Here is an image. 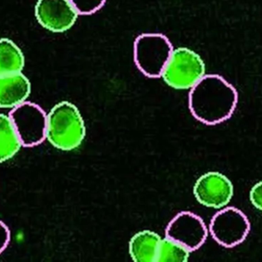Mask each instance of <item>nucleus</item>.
<instances>
[{"instance_id": "nucleus-6", "label": "nucleus", "mask_w": 262, "mask_h": 262, "mask_svg": "<svg viewBox=\"0 0 262 262\" xmlns=\"http://www.w3.org/2000/svg\"><path fill=\"white\" fill-rule=\"evenodd\" d=\"M9 115L24 147H35L46 140L47 113L38 105L25 102Z\"/></svg>"}, {"instance_id": "nucleus-17", "label": "nucleus", "mask_w": 262, "mask_h": 262, "mask_svg": "<svg viewBox=\"0 0 262 262\" xmlns=\"http://www.w3.org/2000/svg\"><path fill=\"white\" fill-rule=\"evenodd\" d=\"M10 231L8 226L0 220V255L6 250L10 241Z\"/></svg>"}, {"instance_id": "nucleus-10", "label": "nucleus", "mask_w": 262, "mask_h": 262, "mask_svg": "<svg viewBox=\"0 0 262 262\" xmlns=\"http://www.w3.org/2000/svg\"><path fill=\"white\" fill-rule=\"evenodd\" d=\"M32 92L29 78L23 73L0 76V108L12 109L27 101Z\"/></svg>"}, {"instance_id": "nucleus-5", "label": "nucleus", "mask_w": 262, "mask_h": 262, "mask_svg": "<svg viewBox=\"0 0 262 262\" xmlns=\"http://www.w3.org/2000/svg\"><path fill=\"white\" fill-rule=\"evenodd\" d=\"M250 229L249 218L241 210L226 206L212 217L209 232L219 245L230 249L242 244Z\"/></svg>"}, {"instance_id": "nucleus-4", "label": "nucleus", "mask_w": 262, "mask_h": 262, "mask_svg": "<svg viewBox=\"0 0 262 262\" xmlns=\"http://www.w3.org/2000/svg\"><path fill=\"white\" fill-rule=\"evenodd\" d=\"M172 49V43L163 34H141L134 43L136 66L145 76L160 78Z\"/></svg>"}, {"instance_id": "nucleus-14", "label": "nucleus", "mask_w": 262, "mask_h": 262, "mask_svg": "<svg viewBox=\"0 0 262 262\" xmlns=\"http://www.w3.org/2000/svg\"><path fill=\"white\" fill-rule=\"evenodd\" d=\"M191 251L168 237L162 238L156 262L187 261Z\"/></svg>"}, {"instance_id": "nucleus-8", "label": "nucleus", "mask_w": 262, "mask_h": 262, "mask_svg": "<svg viewBox=\"0 0 262 262\" xmlns=\"http://www.w3.org/2000/svg\"><path fill=\"white\" fill-rule=\"evenodd\" d=\"M193 195L196 201L205 207L223 209L233 197V185L227 176L220 172H206L195 182Z\"/></svg>"}, {"instance_id": "nucleus-9", "label": "nucleus", "mask_w": 262, "mask_h": 262, "mask_svg": "<svg viewBox=\"0 0 262 262\" xmlns=\"http://www.w3.org/2000/svg\"><path fill=\"white\" fill-rule=\"evenodd\" d=\"M35 15L44 29L61 33L73 27L79 13L70 0H38Z\"/></svg>"}, {"instance_id": "nucleus-16", "label": "nucleus", "mask_w": 262, "mask_h": 262, "mask_svg": "<svg viewBox=\"0 0 262 262\" xmlns=\"http://www.w3.org/2000/svg\"><path fill=\"white\" fill-rule=\"evenodd\" d=\"M250 201L257 209L262 212V181L255 184L251 189Z\"/></svg>"}, {"instance_id": "nucleus-1", "label": "nucleus", "mask_w": 262, "mask_h": 262, "mask_svg": "<svg viewBox=\"0 0 262 262\" xmlns=\"http://www.w3.org/2000/svg\"><path fill=\"white\" fill-rule=\"evenodd\" d=\"M238 102L235 88L217 74L205 75L189 91V109L203 124L215 126L233 115Z\"/></svg>"}, {"instance_id": "nucleus-3", "label": "nucleus", "mask_w": 262, "mask_h": 262, "mask_svg": "<svg viewBox=\"0 0 262 262\" xmlns=\"http://www.w3.org/2000/svg\"><path fill=\"white\" fill-rule=\"evenodd\" d=\"M206 75V65L200 55L186 47L172 49L160 78L172 89L190 90Z\"/></svg>"}, {"instance_id": "nucleus-15", "label": "nucleus", "mask_w": 262, "mask_h": 262, "mask_svg": "<svg viewBox=\"0 0 262 262\" xmlns=\"http://www.w3.org/2000/svg\"><path fill=\"white\" fill-rule=\"evenodd\" d=\"M79 15H92L104 6L107 0H70Z\"/></svg>"}, {"instance_id": "nucleus-12", "label": "nucleus", "mask_w": 262, "mask_h": 262, "mask_svg": "<svg viewBox=\"0 0 262 262\" xmlns=\"http://www.w3.org/2000/svg\"><path fill=\"white\" fill-rule=\"evenodd\" d=\"M21 147L23 144L10 117L0 113V163L13 158Z\"/></svg>"}, {"instance_id": "nucleus-7", "label": "nucleus", "mask_w": 262, "mask_h": 262, "mask_svg": "<svg viewBox=\"0 0 262 262\" xmlns=\"http://www.w3.org/2000/svg\"><path fill=\"white\" fill-rule=\"evenodd\" d=\"M209 230L203 218L193 212H179L166 226L165 236L180 243L191 252L198 250L206 243Z\"/></svg>"}, {"instance_id": "nucleus-2", "label": "nucleus", "mask_w": 262, "mask_h": 262, "mask_svg": "<svg viewBox=\"0 0 262 262\" xmlns=\"http://www.w3.org/2000/svg\"><path fill=\"white\" fill-rule=\"evenodd\" d=\"M86 132L81 112L70 102L57 103L47 114L46 140L58 150L70 152L78 149L84 142Z\"/></svg>"}, {"instance_id": "nucleus-11", "label": "nucleus", "mask_w": 262, "mask_h": 262, "mask_svg": "<svg viewBox=\"0 0 262 262\" xmlns=\"http://www.w3.org/2000/svg\"><path fill=\"white\" fill-rule=\"evenodd\" d=\"M162 238L157 232L143 230L133 235L128 245L130 258L137 262H156Z\"/></svg>"}, {"instance_id": "nucleus-13", "label": "nucleus", "mask_w": 262, "mask_h": 262, "mask_svg": "<svg viewBox=\"0 0 262 262\" xmlns=\"http://www.w3.org/2000/svg\"><path fill=\"white\" fill-rule=\"evenodd\" d=\"M25 55L16 43L8 38H0V76L23 72Z\"/></svg>"}]
</instances>
